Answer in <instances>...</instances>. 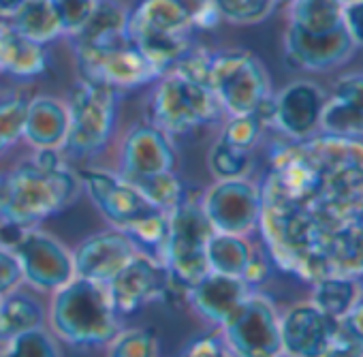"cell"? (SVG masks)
<instances>
[{
	"instance_id": "obj_1",
	"label": "cell",
	"mask_w": 363,
	"mask_h": 357,
	"mask_svg": "<svg viewBox=\"0 0 363 357\" xmlns=\"http://www.w3.org/2000/svg\"><path fill=\"white\" fill-rule=\"evenodd\" d=\"M259 187V231L276 268L310 285L331 274L363 280V139L289 141Z\"/></svg>"
},
{
	"instance_id": "obj_2",
	"label": "cell",
	"mask_w": 363,
	"mask_h": 357,
	"mask_svg": "<svg viewBox=\"0 0 363 357\" xmlns=\"http://www.w3.org/2000/svg\"><path fill=\"white\" fill-rule=\"evenodd\" d=\"M82 193L79 175L69 167L60 150H37L3 175L0 221L22 229L39 227L43 221L67 210Z\"/></svg>"
},
{
	"instance_id": "obj_3",
	"label": "cell",
	"mask_w": 363,
	"mask_h": 357,
	"mask_svg": "<svg viewBox=\"0 0 363 357\" xmlns=\"http://www.w3.org/2000/svg\"><path fill=\"white\" fill-rule=\"evenodd\" d=\"M50 325L67 344L103 346L120 331V317L111 304L107 285L75 276L54 291Z\"/></svg>"
},
{
	"instance_id": "obj_4",
	"label": "cell",
	"mask_w": 363,
	"mask_h": 357,
	"mask_svg": "<svg viewBox=\"0 0 363 357\" xmlns=\"http://www.w3.org/2000/svg\"><path fill=\"white\" fill-rule=\"evenodd\" d=\"M145 116L152 126L177 139L216 122L223 107L208 84L167 71L152 84Z\"/></svg>"
},
{
	"instance_id": "obj_5",
	"label": "cell",
	"mask_w": 363,
	"mask_h": 357,
	"mask_svg": "<svg viewBox=\"0 0 363 357\" xmlns=\"http://www.w3.org/2000/svg\"><path fill=\"white\" fill-rule=\"evenodd\" d=\"M122 92L113 86L79 77L69 94V135L65 154L71 160L99 156L118 126Z\"/></svg>"
},
{
	"instance_id": "obj_6",
	"label": "cell",
	"mask_w": 363,
	"mask_h": 357,
	"mask_svg": "<svg viewBox=\"0 0 363 357\" xmlns=\"http://www.w3.org/2000/svg\"><path fill=\"white\" fill-rule=\"evenodd\" d=\"M214 229L199 202L186 199L169 214V234L162 251V263L177 285L191 289L208 272V242Z\"/></svg>"
},
{
	"instance_id": "obj_7",
	"label": "cell",
	"mask_w": 363,
	"mask_h": 357,
	"mask_svg": "<svg viewBox=\"0 0 363 357\" xmlns=\"http://www.w3.org/2000/svg\"><path fill=\"white\" fill-rule=\"evenodd\" d=\"M210 88L229 116L255 114L259 105L272 97L265 67L248 50H223L212 54Z\"/></svg>"
},
{
	"instance_id": "obj_8",
	"label": "cell",
	"mask_w": 363,
	"mask_h": 357,
	"mask_svg": "<svg viewBox=\"0 0 363 357\" xmlns=\"http://www.w3.org/2000/svg\"><path fill=\"white\" fill-rule=\"evenodd\" d=\"M220 331L235 357H282L280 314L259 289L246 297Z\"/></svg>"
},
{
	"instance_id": "obj_9",
	"label": "cell",
	"mask_w": 363,
	"mask_h": 357,
	"mask_svg": "<svg viewBox=\"0 0 363 357\" xmlns=\"http://www.w3.org/2000/svg\"><path fill=\"white\" fill-rule=\"evenodd\" d=\"M75 58L82 77L113 86L122 94L139 86H152L160 77L130 39L107 48L75 45Z\"/></svg>"
},
{
	"instance_id": "obj_10",
	"label": "cell",
	"mask_w": 363,
	"mask_h": 357,
	"mask_svg": "<svg viewBox=\"0 0 363 357\" xmlns=\"http://www.w3.org/2000/svg\"><path fill=\"white\" fill-rule=\"evenodd\" d=\"M201 208L218 234L248 238L259 229L263 197L261 187L248 177H227L216 180L201 197Z\"/></svg>"
},
{
	"instance_id": "obj_11",
	"label": "cell",
	"mask_w": 363,
	"mask_h": 357,
	"mask_svg": "<svg viewBox=\"0 0 363 357\" xmlns=\"http://www.w3.org/2000/svg\"><path fill=\"white\" fill-rule=\"evenodd\" d=\"M11 253L20 263L24 282L39 291L54 293L75 278L71 251L58 238L39 227L24 229L11 246Z\"/></svg>"
},
{
	"instance_id": "obj_12",
	"label": "cell",
	"mask_w": 363,
	"mask_h": 357,
	"mask_svg": "<svg viewBox=\"0 0 363 357\" xmlns=\"http://www.w3.org/2000/svg\"><path fill=\"white\" fill-rule=\"evenodd\" d=\"M77 175L82 182V191L88 193L101 216L109 221L116 229L126 231L150 210H156L141 197V193L124 175H120V171L116 173L109 169L88 167L82 169Z\"/></svg>"
},
{
	"instance_id": "obj_13",
	"label": "cell",
	"mask_w": 363,
	"mask_h": 357,
	"mask_svg": "<svg viewBox=\"0 0 363 357\" xmlns=\"http://www.w3.org/2000/svg\"><path fill=\"white\" fill-rule=\"evenodd\" d=\"M171 276L162 261L137 253L109 282L107 291L118 317H130L156 297H162Z\"/></svg>"
},
{
	"instance_id": "obj_14",
	"label": "cell",
	"mask_w": 363,
	"mask_h": 357,
	"mask_svg": "<svg viewBox=\"0 0 363 357\" xmlns=\"http://www.w3.org/2000/svg\"><path fill=\"white\" fill-rule=\"evenodd\" d=\"M354 50L357 48L344 26L329 33H306L295 26H286L284 33L286 65L310 73H325L342 67L352 58Z\"/></svg>"
},
{
	"instance_id": "obj_15",
	"label": "cell",
	"mask_w": 363,
	"mask_h": 357,
	"mask_svg": "<svg viewBox=\"0 0 363 357\" xmlns=\"http://www.w3.org/2000/svg\"><path fill=\"white\" fill-rule=\"evenodd\" d=\"M340 331V321L312 302H299L280 317L284 357H323Z\"/></svg>"
},
{
	"instance_id": "obj_16",
	"label": "cell",
	"mask_w": 363,
	"mask_h": 357,
	"mask_svg": "<svg viewBox=\"0 0 363 357\" xmlns=\"http://www.w3.org/2000/svg\"><path fill=\"white\" fill-rule=\"evenodd\" d=\"M137 246L122 229H107L84 238L73 255V272L99 285H107L135 255Z\"/></svg>"
},
{
	"instance_id": "obj_17",
	"label": "cell",
	"mask_w": 363,
	"mask_h": 357,
	"mask_svg": "<svg viewBox=\"0 0 363 357\" xmlns=\"http://www.w3.org/2000/svg\"><path fill=\"white\" fill-rule=\"evenodd\" d=\"M173 139L150 122H137L128 128L120 145V175L126 180L175 169Z\"/></svg>"
},
{
	"instance_id": "obj_18",
	"label": "cell",
	"mask_w": 363,
	"mask_h": 357,
	"mask_svg": "<svg viewBox=\"0 0 363 357\" xmlns=\"http://www.w3.org/2000/svg\"><path fill=\"white\" fill-rule=\"evenodd\" d=\"M325 105L323 90L306 79L284 86L274 94V118L276 126L289 141H301L318 133L320 111Z\"/></svg>"
},
{
	"instance_id": "obj_19",
	"label": "cell",
	"mask_w": 363,
	"mask_h": 357,
	"mask_svg": "<svg viewBox=\"0 0 363 357\" xmlns=\"http://www.w3.org/2000/svg\"><path fill=\"white\" fill-rule=\"evenodd\" d=\"M255 289L238 276L208 272L186 293L191 308L208 323L223 327Z\"/></svg>"
},
{
	"instance_id": "obj_20",
	"label": "cell",
	"mask_w": 363,
	"mask_h": 357,
	"mask_svg": "<svg viewBox=\"0 0 363 357\" xmlns=\"http://www.w3.org/2000/svg\"><path fill=\"white\" fill-rule=\"evenodd\" d=\"M318 133L346 139H363V73L342 75L333 94L325 99Z\"/></svg>"
},
{
	"instance_id": "obj_21",
	"label": "cell",
	"mask_w": 363,
	"mask_h": 357,
	"mask_svg": "<svg viewBox=\"0 0 363 357\" xmlns=\"http://www.w3.org/2000/svg\"><path fill=\"white\" fill-rule=\"evenodd\" d=\"M193 31V16L179 0H141L128 11V39L184 37Z\"/></svg>"
},
{
	"instance_id": "obj_22",
	"label": "cell",
	"mask_w": 363,
	"mask_h": 357,
	"mask_svg": "<svg viewBox=\"0 0 363 357\" xmlns=\"http://www.w3.org/2000/svg\"><path fill=\"white\" fill-rule=\"evenodd\" d=\"M69 135V105L50 94L28 99L24 137L35 150H62Z\"/></svg>"
},
{
	"instance_id": "obj_23",
	"label": "cell",
	"mask_w": 363,
	"mask_h": 357,
	"mask_svg": "<svg viewBox=\"0 0 363 357\" xmlns=\"http://www.w3.org/2000/svg\"><path fill=\"white\" fill-rule=\"evenodd\" d=\"M45 45L22 35L7 22L0 28V73L16 79H35L48 71Z\"/></svg>"
},
{
	"instance_id": "obj_24",
	"label": "cell",
	"mask_w": 363,
	"mask_h": 357,
	"mask_svg": "<svg viewBox=\"0 0 363 357\" xmlns=\"http://www.w3.org/2000/svg\"><path fill=\"white\" fill-rule=\"evenodd\" d=\"M75 45L107 48L128 39V9L118 0H99V5L84 28L73 35Z\"/></svg>"
},
{
	"instance_id": "obj_25",
	"label": "cell",
	"mask_w": 363,
	"mask_h": 357,
	"mask_svg": "<svg viewBox=\"0 0 363 357\" xmlns=\"http://www.w3.org/2000/svg\"><path fill=\"white\" fill-rule=\"evenodd\" d=\"M43 325L45 308L35 295L16 289L0 297V344H7Z\"/></svg>"
},
{
	"instance_id": "obj_26",
	"label": "cell",
	"mask_w": 363,
	"mask_h": 357,
	"mask_svg": "<svg viewBox=\"0 0 363 357\" xmlns=\"http://www.w3.org/2000/svg\"><path fill=\"white\" fill-rule=\"evenodd\" d=\"M363 300V280L331 274L312 285V304L335 321H342Z\"/></svg>"
},
{
	"instance_id": "obj_27",
	"label": "cell",
	"mask_w": 363,
	"mask_h": 357,
	"mask_svg": "<svg viewBox=\"0 0 363 357\" xmlns=\"http://www.w3.org/2000/svg\"><path fill=\"white\" fill-rule=\"evenodd\" d=\"M11 26L33 41L48 45L58 37L67 35L60 16L52 0H26V3L9 18Z\"/></svg>"
},
{
	"instance_id": "obj_28",
	"label": "cell",
	"mask_w": 363,
	"mask_h": 357,
	"mask_svg": "<svg viewBox=\"0 0 363 357\" xmlns=\"http://www.w3.org/2000/svg\"><path fill=\"white\" fill-rule=\"evenodd\" d=\"M252 255H255V248L250 246V242L244 236H231V234L214 231L210 242H208L210 272L242 278Z\"/></svg>"
},
{
	"instance_id": "obj_29",
	"label": "cell",
	"mask_w": 363,
	"mask_h": 357,
	"mask_svg": "<svg viewBox=\"0 0 363 357\" xmlns=\"http://www.w3.org/2000/svg\"><path fill=\"white\" fill-rule=\"evenodd\" d=\"M128 182L141 193V197L152 208H156L164 214H171L177 206H182L189 199L186 187L179 180L175 169L154 173V175H145V177H137V180H128Z\"/></svg>"
},
{
	"instance_id": "obj_30",
	"label": "cell",
	"mask_w": 363,
	"mask_h": 357,
	"mask_svg": "<svg viewBox=\"0 0 363 357\" xmlns=\"http://www.w3.org/2000/svg\"><path fill=\"white\" fill-rule=\"evenodd\" d=\"M342 9L337 0H295L289 5V26L306 33H329L342 28Z\"/></svg>"
},
{
	"instance_id": "obj_31",
	"label": "cell",
	"mask_w": 363,
	"mask_h": 357,
	"mask_svg": "<svg viewBox=\"0 0 363 357\" xmlns=\"http://www.w3.org/2000/svg\"><path fill=\"white\" fill-rule=\"evenodd\" d=\"M139 253H145L158 261H162V251L169 234V214L160 210H150L145 216H141L137 223H133L124 231Z\"/></svg>"
},
{
	"instance_id": "obj_32",
	"label": "cell",
	"mask_w": 363,
	"mask_h": 357,
	"mask_svg": "<svg viewBox=\"0 0 363 357\" xmlns=\"http://www.w3.org/2000/svg\"><path fill=\"white\" fill-rule=\"evenodd\" d=\"M107 357H160V342L147 327L120 329L107 342Z\"/></svg>"
},
{
	"instance_id": "obj_33",
	"label": "cell",
	"mask_w": 363,
	"mask_h": 357,
	"mask_svg": "<svg viewBox=\"0 0 363 357\" xmlns=\"http://www.w3.org/2000/svg\"><path fill=\"white\" fill-rule=\"evenodd\" d=\"M208 165L218 180H227V177H248L252 169V152L240 150L218 137L210 150Z\"/></svg>"
},
{
	"instance_id": "obj_34",
	"label": "cell",
	"mask_w": 363,
	"mask_h": 357,
	"mask_svg": "<svg viewBox=\"0 0 363 357\" xmlns=\"http://www.w3.org/2000/svg\"><path fill=\"white\" fill-rule=\"evenodd\" d=\"M212 5L220 13V20L250 26L267 20L278 7V0H212Z\"/></svg>"
},
{
	"instance_id": "obj_35",
	"label": "cell",
	"mask_w": 363,
	"mask_h": 357,
	"mask_svg": "<svg viewBox=\"0 0 363 357\" xmlns=\"http://www.w3.org/2000/svg\"><path fill=\"white\" fill-rule=\"evenodd\" d=\"M28 99L22 94H9L0 99V154L13 148L24 137Z\"/></svg>"
},
{
	"instance_id": "obj_36",
	"label": "cell",
	"mask_w": 363,
	"mask_h": 357,
	"mask_svg": "<svg viewBox=\"0 0 363 357\" xmlns=\"http://www.w3.org/2000/svg\"><path fill=\"white\" fill-rule=\"evenodd\" d=\"M5 357H62L54 336L39 327L5 344Z\"/></svg>"
},
{
	"instance_id": "obj_37",
	"label": "cell",
	"mask_w": 363,
	"mask_h": 357,
	"mask_svg": "<svg viewBox=\"0 0 363 357\" xmlns=\"http://www.w3.org/2000/svg\"><path fill=\"white\" fill-rule=\"evenodd\" d=\"M263 122L255 114H242V116H229V120L223 126L220 139L240 148L252 152L263 135Z\"/></svg>"
},
{
	"instance_id": "obj_38",
	"label": "cell",
	"mask_w": 363,
	"mask_h": 357,
	"mask_svg": "<svg viewBox=\"0 0 363 357\" xmlns=\"http://www.w3.org/2000/svg\"><path fill=\"white\" fill-rule=\"evenodd\" d=\"M67 35H77L94 13L99 0H52Z\"/></svg>"
},
{
	"instance_id": "obj_39",
	"label": "cell",
	"mask_w": 363,
	"mask_h": 357,
	"mask_svg": "<svg viewBox=\"0 0 363 357\" xmlns=\"http://www.w3.org/2000/svg\"><path fill=\"white\" fill-rule=\"evenodd\" d=\"M179 357H235L229 346L225 344L223 336L218 334H203L195 340H191Z\"/></svg>"
},
{
	"instance_id": "obj_40",
	"label": "cell",
	"mask_w": 363,
	"mask_h": 357,
	"mask_svg": "<svg viewBox=\"0 0 363 357\" xmlns=\"http://www.w3.org/2000/svg\"><path fill=\"white\" fill-rule=\"evenodd\" d=\"M22 282L24 278H22V270H20L16 255L0 244V297H5L7 293L20 289Z\"/></svg>"
},
{
	"instance_id": "obj_41",
	"label": "cell",
	"mask_w": 363,
	"mask_h": 357,
	"mask_svg": "<svg viewBox=\"0 0 363 357\" xmlns=\"http://www.w3.org/2000/svg\"><path fill=\"white\" fill-rule=\"evenodd\" d=\"M342 24L354 48H363V0H354L342 9Z\"/></svg>"
},
{
	"instance_id": "obj_42",
	"label": "cell",
	"mask_w": 363,
	"mask_h": 357,
	"mask_svg": "<svg viewBox=\"0 0 363 357\" xmlns=\"http://www.w3.org/2000/svg\"><path fill=\"white\" fill-rule=\"evenodd\" d=\"M269 263H272V261H269L265 255H261V253L255 251V255H252V259H250V263H248V268H246L242 280H244L248 287L259 289V287L269 278Z\"/></svg>"
},
{
	"instance_id": "obj_43",
	"label": "cell",
	"mask_w": 363,
	"mask_h": 357,
	"mask_svg": "<svg viewBox=\"0 0 363 357\" xmlns=\"http://www.w3.org/2000/svg\"><path fill=\"white\" fill-rule=\"evenodd\" d=\"M342 334H346L350 340L363 346V300L340 321Z\"/></svg>"
},
{
	"instance_id": "obj_44",
	"label": "cell",
	"mask_w": 363,
	"mask_h": 357,
	"mask_svg": "<svg viewBox=\"0 0 363 357\" xmlns=\"http://www.w3.org/2000/svg\"><path fill=\"white\" fill-rule=\"evenodd\" d=\"M323 357H363V346L357 344L354 340H350L340 329L337 336H335V340L331 342V346L327 348V353Z\"/></svg>"
},
{
	"instance_id": "obj_45",
	"label": "cell",
	"mask_w": 363,
	"mask_h": 357,
	"mask_svg": "<svg viewBox=\"0 0 363 357\" xmlns=\"http://www.w3.org/2000/svg\"><path fill=\"white\" fill-rule=\"evenodd\" d=\"M24 3L26 0H0V13H3L5 18H11Z\"/></svg>"
},
{
	"instance_id": "obj_46",
	"label": "cell",
	"mask_w": 363,
	"mask_h": 357,
	"mask_svg": "<svg viewBox=\"0 0 363 357\" xmlns=\"http://www.w3.org/2000/svg\"><path fill=\"white\" fill-rule=\"evenodd\" d=\"M7 22H9V18H5L3 13H0V28H3V26H5Z\"/></svg>"
},
{
	"instance_id": "obj_47",
	"label": "cell",
	"mask_w": 363,
	"mask_h": 357,
	"mask_svg": "<svg viewBox=\"0 0 363 357\" xmlns=\"http://www.w3.org/2000/svg\"><path fill=\"white\" fill-rule=\"evenodd\" d=\"M0 204H3V175H0Z\"/></svg>"
},
{
	"instance_id": "obj_48",
	"label": "cell",
	"mask_w": 363,
	"mask_h": 357,
	"mask_svg": "<svg viewBox=\"0 0 363 357\" xmlns=\"http://www.w3.org/2000/svg\"><path fill=\"white\" fill-rule=\"evenodd\" d=\"M295 0H278V5H293Z\"/></svg>"
},
{
	"instance_id": "obj_49",
	"label": "cell",
	"mask_w": 363,
	"mask_h": 357,
	"mask_svg": "<svg viewBox=\"0 0 363 357\" xmlns=\"http://www.w3.org/2000/svg\"><path fill=\"white\" fill-rule=\"evenodd\" d=\"M340 5H350V3H354V0H337Z\"/></svg>"
},
{
	"instance_id": "obj_50",
	"label": "cell",
	"mask_w": 363,
	"mask_h": 357,
	"mask_svg": "<svg viewBox=\"0 0 363 357\" xmlns=\"http://www.w3.org/2000/svg\"><path fill=\"white\" fill-rule=\"evenodd\" d=\"M3 348H5V344H0V353H3Z\"/></svg>"
},
{
	"instance_id": "obj_51",
	"label": "cell",
	"mask_w": 363,
	"mask_h": 357,
	"mask_svg": "<svg viewBox=\"0 0 363 357\" xmlns=\"http://www.w3.org/2000/svg\"><path fill=\"white\" fill-rule=\"evenodd\" d=\"M0 357H5V348H3V353H0Z\"/></svg>"
},
{
	"instance_id": "obj_52",
	"label": "cell",
	"mask_w": 363,
	"mask_h": 357,
	"mask_svg": "<svg viewBox=\"0 0 363 357\" xmlns=\"http://www.w3.org/2000/svg\"><path fill=\"white\" fill-rule=\"evenodd\" d=\"M282 357H284V355H282Z\"/></svg>"
}]
</instances>
